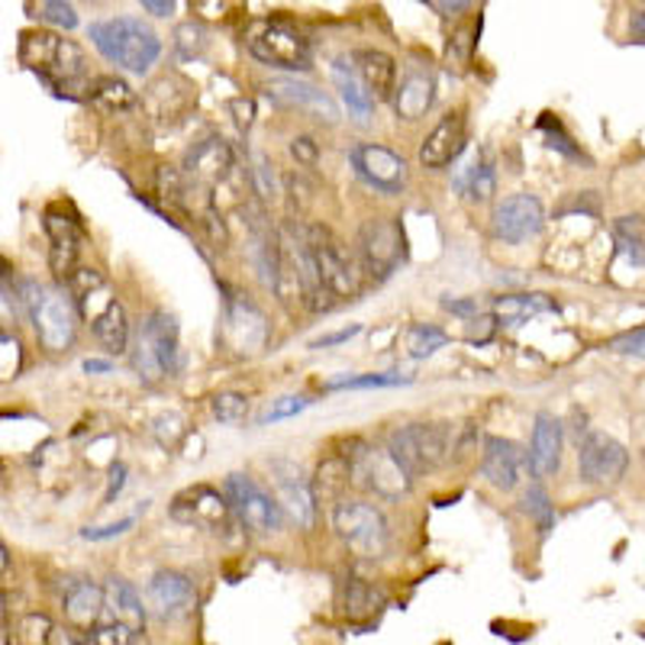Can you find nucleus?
I'll use <instances>...</instances> for the list:
<instances>
[{
    "label": "nucleus",
    "instance_id": "nucleus-1",
    "mask_svg": "<svg viewBox=\"0 0 645 645\" xmlns=\"http://www.w3.org/2000/svg\"><path fill=\"white\" fill-rule=\"evenodd\" d=\"M91 42L107 62L133 75H146L162 56V36L139 17L97 20L91 23Z\"/></svg>",
    "mask_w": 645,
    "mask_h": 645
},
{
    "label": "nucleus",
    "instance_id": "nucleus-2",
    "mask_svg": "<svg viewBox=\"0 0 645 645\" xmlns=\"http://www.w3.org/2000/svg\"><path fill=\"white\" fill-rule=\"evenodd\" d=\"M20 62L59 94L75 91L78 81H85V75H88V59H85L81 46H75L71 39L56 36V32H23L20 36Z\"/></svg>",
    "mask_w": 645,
    "mask_h": 645
},
{
    "label": "nucleus",
    "instance_id": "nucleus-3",
    "mask_svg": "<svg viewBox=\"0 0 645 645\" xmlns=\"http://www.w3.org/2000/svg\"><path fill=\"white\" fill-rule=\"evenodd\" d=\"M133 369L146 381L158 384L178 371V323L172 313L153 310L133 345Z\"/></svg>",
    "mask_w": 645,
    "mask_h": 645
},
{
    "label": "nucleus",
    "instance_id": "nucleus-4",
    "mask_svg": "<svg viewBox=\"0 0 645 645\" xmlns=\"http://www.w3.org/2000/svg\"><path fill=\"white\" fill-rule=\"evenodd\" d=\"M355 258L362 265V275H369L374 284L394 275L407 258V240L398 219L391 216L365 219L355 236Z\"/></svg>",
    "mask_w": 645,
    "mask_h": 645
},
{
    "label": "nucleus",
    "instance_id": "nucleus-5",
    "mask_svg": "<svg viewBox=\"0 0 645 645\" xmlns=\"http://www.w3.org/2000/svg\"><path fill=\"white\" fill-rule=\"evenodd\" d=\"M333 529L336 536L362 558H384L391 549V529L384 514L365 500H336L333 504Z\"/></svg>",
    "mask_w": 645,
    "mask_h": 645
},
{
    "label": "nucleus",
    "instance_id": "nucleus-6",
    "mask_svg": "<svg viewBox=\"0 0 645 645\" xmlns=\"http://www.w3.org/2000/svg\"><path fill=\"white\" fill-rule=\"evenodd\" d=\"M345 456H349V465H352V485H359L362 491H371L381 500H398L400 493L410 491L413 478L391 456V449L352 439V452H345Z\"/></svg>",
    "mask_w": 645,
    "mask_h": 645
},
{
    "label": "nucleus",
    "instance_id": "nucleus-7",
    "mask_svg": "<svg viewBox=\"0 0 645 645\" xmlns=\"http://www.w3.org/2000/svg\"><path fill=\"white\" fill-rule=\"evenodd\" d=\"M391 456L407 468L410 478L436 471L449 456V427L442 423H410L388 436Z\"/></svg>",
    "mask_w": 645,
    "mask_h": 645
},
{
    "label": "nucleus",
    "instance_id": "nucleus-8",
    "mask_svg": "<svg viewBox=\"0 0 645 645\" xmlns=\"http://www.w3.org/2000/svg\"><path fill=\"white\" fill-rule=\"evenodd\" d=\"M223 493L236 514V522L248 536H272L284 526V507L272 493H265L248 475H229L223 481Z\"/></svg>",
    "mask_w": 645,
    "mask_h": 645
},
{
    "label": "nucleus",
    "instance_id": "nucleus-9",
    "mask_svg": "<svg viewBox=\"0 0 645 645\" xmlns=\"http://www.w3.org/2000/svg\"><path fill=\"white\" fill-rule=\"evenodd\" d=\"M30 323L32 330H36V339L42 342V349L65 352L78 339V323H81L78 301L71 297L68 287H46L42 301L32 307Z\"/></svg>",
    "mask_w": 645,
    "mask_h": 645
},
{
    "label": "nucleus",
    "instance_id": "nucleus-10",
    "mask_svg": "<svg viewBox=\"0 0 645 645\" xmlns=\"http://www.w3.org/2000/svg\"><path fill=\"white\" fill-rule=\"evenodd\" d=\"M248 52L277 71H310L313 65L310 39L291 30L287 23H258L248 36Z\"/></svg>",
    "mask_w": 645,
    "mask_h": 645
},
{
    "label": "nucleus",
    "instance_id": "nucleus-11",
    "mask_svg": "<svg viewBox=\"0 0 645 645\" xmlns=\"http://www.w3.org/2000/svg\"><path fill=\"white\" fill-rule=\"evenodd\" d=\"M629 468L626 446L610 432H587L578 442V478L590 488H614Z\"/></svg>",
    "mask_w": 645,
    "mask_h": 645
},
{
    "label": "nucleus",
    "instance_id": "nucleus-12",
    "mask_svg": "<svg viewBox=\"0 0 645 645\" xmlns=\"http://www.w3.org/2000/svg\"><path fill=\"white\" fill-rule=\"evenodd\" d=\"M304 226H307L310 246L316 252V262H320L326 287L336 294L339 301L355 297L359 287H362V265H355L352 252L342 246L326 226H313V223H304Z\"/></svg>",
    "mask_w": 645,
    "mask_h": 645
},
{
    "label": "nucleus",
    "instance_id": "nucleus-13",
    "mask_svg": "<svg viewBox=\"0 0 645 645\" xmlns=\"http://www.w3.org/2000/svg\"><path fill=\"white\" fill-rule=\"evenodd\" d=\"M349 162L355 168V175L378 194L384 197H394L400 194L407 182H410V168L398 153H391L388 146H378V143H359L352 146Z\"/></svg>",
    "mask_w": 645,
    "mask_h": 645
},
{
    "label": "nucleus",
    "instance_id": "nucleus-14",
    "mask_svg": "<svg viewBox=\"0 0 645 645\" xmlns=\"http://www.w3.org/2000/svg\"><path fill=\"white\" fill-rule=\"evenodd\" d=\"M543 223H546V211L536 194H510L491 214L493 236L507 246H520L526 240L539 236Z\"/></svg>",
    "mask_w": 645,
    "mask_h": 645
},
{
    "label": "nucleus",
    "instance_id": "nucleus-15",
    "mask_svg": "<svg viewBox=\"0 0 645 645\" xmlns=\"http://www.w3.org/2000/svg\"><path fill=\"white\" fill-rule=\"evenodd\" d=\"M172 517L178 522H187V526L211 529V532H223V529H229V522L236 520L226 493H219L211 485L185 488L172 500Z\"/></svg>",
    "mask_w": 645,
    "mask_h": 645
},
{
    "label": "nucleus",
    "instance_id": "nucleus-16",
    "mask_svg": "<svg viewBox=\"0 0 645 645\" xmlns=\"http://www.w3.org/2000/svg\"><path fill=\"white\" fill-rule=\"evenodd\" d=\"M146 604H149V614L158 616L162 623H172V619H182V616L194 610L197 587H194L190 575H185V571L162 568L146 584Z\"/></svg>",
    "mask_w": 645,
    "mask_h": 645
},
{
    "label": "nucleus",
    "instance_id": "nucleus-17",
    "mask_svg": "<svg viewBox=\"0 0 645 645\" xmlns=\"http://www.w3.org/2000/svg\"><path fill=\"white\" fill-rule=\"evenodd\" d=\"M223 336L240 355H258L268 342L265 313L252 301H246L243 294H229L226 297V313H223Z\"/></svg>",
    "mask_w": 645,
    "mask_h": 645
},
{
    "label": "nucleus",
    "instance_id": "nucleus-18",
    "mask_svg": "<svg viewBox=\"0 0 645 645\" xmlns=\"http://www.w3.org/2000/svg\"><path fill=\"white\" fill-rule=\"evenodd\" d=\"M526 452L514 439L504 436H488L485 439V452H481V475L485 481L497 488V491H514L526 475Z\"/></svg>",
    "mask_w": 645,
    "mask_h": 645
},
{
    "label": "nucleus",
    "instance_id": "nucleus-19",
    "mask_svg": "<svg viewBox=\"0 0 645 645\" xmlns=\"http://www.w3.org/2000/svg\"><path fill=\"white\" fill-rule=\"evenodd\" d=\"M275 481L277 488H281L284 514L297 522L301 529H310L313 517H316V493H313V485L304 478V471L297 465H291V461H277Z\"/></svg>",
    "mask_w": 645,
    "mask_h": 645
},
{
    "label": "nucleus",
    "instance_id": "nucleus-20",
    "mask_svg": "<svg viewBox=\"0 0 645 645\" xmlns=\"http://www.w3.org/2000/svg\"><path fill=\"white\" fill-rule=\"evenodd\" d=\"M233 165H236L233 149L223 139L211 136L185 155V178L194 187H214L233 172Z\"/></svg>",
    "mask_w": 645,
    "mask_h": 645
},
{
    "label": "nucleus",
    "instance_id": "nucleus-21",
    "mask_svg": "<svg viewBox=\"0 0 645 645\" xmlns=\"http://www.w3.org/2000/svg\"><path fill=\"white\" fill-rule=\"evenodd\" d=\"M268 97L281 104V107H297V110H307L316 120H326V124H336L339 120V107L336 100L330 94H323L320 88H313L301 78H277V81H268Z\"/></svg>",
    "mask_w": 645,
    "mask_h": 645
},
{
    "label": "nucleus",
    "instance_id": "nucleus-22",
    "mask_svg": "<svg viewBox=\"0 0 645 645\" xmlns=\"http://www.w3.org/2000/svg\"><path fill=\"white\" fill-rule=\"evenodd\" d=\"M465 143H468L465 117H461V114H449V117H442L439 124L432 126V133L423 139V146H420V165L439 172V168L452 165V162L465 153Z\"/></svg>",
    "mask_w": 645,
    "mask_h": 645
},
{
    "label": "nucleus",
    "instance_id": "nucleus-23",
    "mask_svg": "<svg viewBox=\"0 0 645 645\" xmlns=\"http://www.w3.org/2000/svg\"><path fill=\"white\" fill-rule=\"evenodd\" d=\"M561 446H565V432H561V420L543 410L536 413V427H532V442H529V468L536 478H553L561 465Z\"/></svg>",
    "mask_w": 645,
    "mask_h": 645
},
{
    "label": "nucleus",
    "instance_id": "nucleus-24",
    "mask_svg": "<svg viewBox=\"0 0 645 645\" xmlns=\"http://www.w3.org/2000/svg\"><path fill=\"white\" fill-rule=\"evenodd\" d=\"M46 233H49V268L59 281L78 272V255H81V229L71 216L46 214Z\"/></svg>",
    "mask_w": 645,
    "mask_h": 645
},
{
    "label": "nucleus",
    "instance_id": "nucleus-25",
    "mask_svg": "<svg viewBox=\"0 0 645 645\" xmlns=\"http://www.w3.org/2000/svg\"><path fill=\"white\" fill-rule=\"evenodd\" d=\"M59 600H62L68 623H75V626H88L91 629L94 623L100 619V614H104V587L91 582V578H81V575L62 578Z\"/></svg>",
    "mask_w": 645,
    "mask_h": 645
},
{
    "label": "nucleus",
    "instance_id": "nucleus-26",
    "mask_svg": "<svg viewBox=\"0 0 645 645\" xmlns=\"http://www.w3.org/2000/svg\"><path fill=\"white\" fill-rule=\"evenodd\" d=\"M104 614H107V619L126 623V626H133V629H146L149 604H143L139 590L126 582V578L110 575L107 584H104Z\"/></svg>",
    "mask_w": 645,
    "mask_h": 645
},
{
    "label": "nucleus",
    "instance_id": "nucleus-27",
    "mask_svg": "<svg viewBox=\"0 0 645 645\" xmlns=\"http://www.w3.org/2000/svg\"><path fill=\"white\" fill-rule=\"evenodd\" d=\"M352 65L362 78V85L369 88L374 100H388L398 91V62L381 52V49H359L352 52Z\"/></svg>",
    "mask_w": 645,
    "mask_h": 645
},
{
    "label": "nucleus",
    "instance_id": "nucleus-28",
    "mask_svg": "<svg viewBox=\"0 0 645 645\" xmlns=\"http://www.w3.org/2000/svg\"><path fill=\"white\" fill-rule=\"evenodd\" d=\"M493 187H497V168H493V158L488 149H478L465 165H459V172H456V190H459L465 201L485 204V201L493 197Z\"/></svg>",
    "mask_w": 645,
    "mask_h": 645
},
{
    "label": "nucleus",
    "instance_id": "nucleus-29",
    "mask_svg": "<svg viewBox=\"0 0 645 645\" xmlns=\"http://www.w3.org/2000/svg\"><path fill=\"white\" fill-rule=\"evenodd\" d=\"M330 75H333V85H336L342 104L349 107V117H355L359 124H365L371 117L374 97H371L369 88L362 85V78H359V71H355L352 59H336L333 68H330Z\"/></svg>",
    "mask_w": 645,
    "mask_h": 645
},
{
    "label": "nucleus",
    "instance_id": "nucleus-30",
    "mask_svg": "<svg viewBox=\"0 0 645 645\" xmlns=\"http://www.w3.org/2000/svg\"><path fill=\"white\" fill-rule=\"evenodd\" d=\"M388 604V594L378 584L365 582L359 575H349L339 587V610L349 619H369Z\"/></svg>",
    "mask_w": 645,
    "mask_h": 645
},
{
    "label": "nucleus",
    "instance_id": "nucleus-31",
    "mask_svg": "<svg viewBox=\"0 0 645 645\" xmlns=\"http://www.w3.org/2000/svg\"><path fill=\"white\" fill-rule=\"evenodd\" d=\"M432 107V78L427 71L413 68L403 75L400 88L394 91V110L400 120H420Z\"/></svg>",
    "mask_w": 645,
    "mask_h": 645
},
{
    "label": "nucleus",
    "instance_id": "nucleus-32",
    "mask_svg": "<svg viewBox=\"0 0 645 645\" xmlns=\"http://www.w3.org/2000/svg\"><path fill=\"white\" fill-rule=\"evenodd\" d=\"M94 339L110 352V355H124L129 352V316L120 301H107V307L94 316Z\"/></svg>",
    "mask_w": 645,
    "mask_h": 645
},
{
    "label": "nucleus",
    "instance_id": "nucleus-33",
    "mask_svg": "<svg viewBox=\"0 0 645 645\" xmlns=\"http://www.w3.org/2000/svg\"><path fill=\"white\" fill-rule=\"evenodd\" d=\"M85 91H88V100H91L94 107H100V110H107V114H129V110L139 104L136 91L126 85L124 78H114V75L91 78V81L85 85Z\"/></svg>",
    "mask_w": 645,
    "mask_h": 645
},
{
    "label": "nucleus",
    "instance_id": "nucleus-34",
    "mask_svg": "<svg viewBox=\"0 0 645 645\" xmlns=\"http://www.w3.org/2000/svg\"><path fill=\"white\" fill-rule=\"evenodd\" d=\"M493 316L510 323V326H520L526 320L539 316V313H555V301L549 294H504V297H493Z\"/></svg>",
    "mask_w": 645,
    "mask_h": 645
},
{
    "label": "nucleus",
    "instance_id": "nucleus-35",
    "mask_svg": "<svg viewBox=\"0 0 645 645\" xmlns=\"http://www.w3.org/2000/svg\"><path fill=\"white\" fill-rule=\"evenodd\" d=\"M349 481H352V465H349V456L342 452V456H330V459L320 461V468H316V475H313V493H316V500H342V491L349 488Z\"/></svg>",
    "mask_w": 645,
    "mask_h": 645
},
{
    "label": "nucleus",
    "instance_id": "nucleus-36",
    "mask_svg": "<svg viewBox=\"0 0 645 645\" xmlns=\"http://www.w3.org/2000/svg\"><path fill=\"white\" fill-rule=\"evenodd\" d=\"M614 243L633 268H645V216L633 214L614 219Z\"/></svg>",
    "mask_w": 645,
    "mask_h": 645
},
{
    "label": "nucleus",
    "instance_id": "nucleus-37",
    "mask_svg": "<svg viewBox=\"0 0 645 645\" xmlns=\"http://www.w3.org/2000/svg\"><path fill=\"white\" fill-rule=\"evenodd\" d=\"M88 645H153L146 629H133L126 623L117 619H97L91 629H88Z\"/></svg>",
    "mask_w": 645,
    "mask_h": 645
},
{
    "label": "nucleus",
    "instance_id": "nucleus-38",
    "mask_svg": "<svg viewBox=\"0 0 645 645\" xmlns=\"http://www.w3.org/2000/svg\"><path fill=\"white\" fill-rule=\"evenodd\" d=\"M446 345H449V333L432 326V323H413L407 330V349H410L413 359H430V355H436Z\"/></svg>",
    "mask_w": 645,
    "mask_h": 645
},
{
    "label": "nucleus",
    "instance_id": "nucleus-39",
    "mask_svg": "<svg viewBox=\"0 0 645 645\" xmlns=\"http://www.w3.org/2000/svg\"><path fill=\"white\" fill-rule=\"evenodd\" d=\"M398 384H410L407 374H398V371H381V374H355V378H339V381H330L326 391H365V388H398Z\"/></svg>",
    "mask_w": 645,
    "mask_h": 645
},
{
    "label": "nucleus",
    "instance_id": "nucleus-40",
    "mask_svg": "<svg viewBox=\"0 0 645 645\" xmlns=\"http://www.w3.org/2000/svg\"><path fill=\"white\" fill-rule=\"evenodd\" d=\"M211 410H214V417L223 427H240V423H246L248 417V398L240 391H219L211 400Z\"/></svg>",
    "mask_w": 645,
    "mask_h": 645
},
{
    "label": "nucleus",
    "instance_id": "nucleus-41",
    "mask_svg": "<svg viewBox=\"0 0 645 645\" xmlns=\"http://www.w3.org/2000/svg\"><path fill=\"white\" fill-rule=\"evenodd\" d=\"M522 510L532 517L536 522V529H539V536H549L555 529V507L553 500H549V493L543 491L539 485H532L526 497H522Z\"/></svg>",
    "mask_w": 645,
    "mask_h": 645
},
{
    "label": "nucleus",
    "instance_id": "nucleus-42",
    "mask_svg": "<svg viewBox=\"0 0 645 645\" xmlns=\"http://www.w3.org/2000/svg\"><path fill=\"white\" fill-rule=\"evenodd\" d=\"M539 129L546 133V146L549 149H555V153H561L565 158H571V162H584V165H590V158L571 143V136L561 129V124L558 120H553V117H546V120H539Z\"/></svg>",
    "mask_w": 645,
    "mask_h": 645
},
{
    "label": "nucleus",
    "instance_id": "nucleus-43",
    "mask_svg": "<svg viewBox=\"0 0 645 645\" xmlns=\"http://www.w3.org/2000/svg\"><path fill=\"white\" fill-rule=\"evenodd\" d=\"M56 633L59 629L52 626L49 616H23V623H20V645H56Z\"/></svg>",
    "mask_w": 645,
    "mask_h": 645
},
{
    "label": "nucleus",
    "instance_id": "nucleus-44",
    "mask_svg": "<svg viewBox=\"0 0 645 645\" xmlns=\"http://www.w3.org/2000/svg\"><path fill=\"white\" fill-rule=\"evenodd\" d=\"M39 17L59 30H75L78 27V13L71 7V0H39Z\"/></svg>",
    "mask_w": 645,
    "mask_h": 645
},
{
    "label": "nucleus",
    "instance_id": "nucleus-45",
    "mask_svg": "<svg viewBox=\"0 0 645 645\" xmlns=\"http://www.w3.org/2000/svg\"><path fill=\"white\" fill-rule=\"evenodd\" d=\"M313 400L310 398H297V394H291V398H277L272 400V407L258 417V427H268V423H281V420H291V417H297L301 410H307Z\"/></svg>",
    "mask_w": 645,
    "mask_h": 645
},
{
    "label": "nucleus",
    "instance_id": "nucleus-46",
    "mask_svg": "<svg viewBox=\"0 0 645 645\" xmlns=\"http://www.w3.org/2000/svg\"><path fill=\"white\" fill-rule=\"evenodd\" d=\"M175 46H178L182 59H194V56H201L204 46H207V30H204L201 23H185V27H178V32H175Z\"/></svg>",
    "mask_w": 645,
    "mask_h": 645
},
{
    "label": "nucleus",
    "instance_id": "nucleus-47",
    "mask_svg": "<svg viewBox=\"0 0 645 645\" xmlns=\"http://www.w3.org/2000/svg\"><path fill=\"white\" fill-rule=\"evenodd\" d=\"M65 287L71 291L75 301H85V297H91L97 287H104V275L97 268H78L75 275L65 281Z\"/></svg>",
    "mask_w": 645,
    "mask_h": 645
},
{
    "label": "nucleus",
    "instance_id": "nucleus-48",
    "mask_svg": "<svg viewBox=\"0 0 645 645\" xmlns=\"http://www.w3.org/2000/svg\"><path fill=\"white\" fill-rule=\"evenodd\" d=\"M610 352H619V355H636V359H645V326L639 330H629V333H619L607 342Z\"/></svg>",
    "mask_w": 645,
    "mask_h": 645
},
{
    "label": "nucleus",
    "instance_id": "nucleus-49",
    "mask_svg": "<svg viewBox=\"0 0 645 645\" xmlns=\"http://www.w3.org/2000/svg\"><path fill=\"white\" fill-rule=\"evenodd\" d=\"M133 517H126L120 522H110V526H88V529H81V539H91V543H104V539H114V536H124L133 529Z\"/></svg>",
    "mask_w": 645,
    "mask_h": 645
},
{
    "label": "nucleus",
    "instance_id": "nucleus-50",
    "mask_svg": "<svg viewBox=\"0 0 645 645\" xmlns=\"http://www.w3.org/2000/svg\"><path fill=\"white\" fill-rule=\"evenodd\" d=\"M252 182L258 187L262 197H272V165L265 155H255V165H252Z\"/></svg>",
    "mask_w": 645,
    "mask_h": 645
},
{
    "label": "nucleus",
    "instance_id": "nucleus-51",
    "mask_svg": "<svg viewBox=\"0 0 645 645\" xmlns=\"http://www.w3.org/2000/svg\"><path fill=\"white\" fill-rule=\"evenodd\" d=\"M291 155L297 158V165H316V158H320V149H316V143L310 139V136H297V139H291Z\"/></svg>",
    "mask_w": 645,
    "mask_h": 645
},
{
    "label": "nucleus",
    "instance_id": "nucleus-52",
    "mask_svg": "<svg viewBox=\"0 0 645 645\" xmlns=\"http://www.w3.org/2000/svg\"><path fill=\"white\" fill-rule=\"evenodd\" d=\"M362 333V326L355 323V326H345V330H339V333H330V336H320L310 342V349H333V345H342V342H349V339H355Z\"/></svg>",
    "mask_w": 645,
    "mask_h": 645
},
{
    "label": "nucleus",
    "instance_id": "nucleus-53",
    "mask_svg": "<svg viewBox=\"0 0 645 645\" xmlns=\"http://www.w3.org/2000/svg\"><path fill=\"white\" fill-rule=\"evenodd\" d=\"M442 310H449V313H456V316H478V313H481V304H478L475 297H468V301L442 297Z\"/></svg>",
    "mask_w": 645,
    "mask_h": 645
},
{
    "label": "nucleus",
    "instance_id": "nucleus-54",
    "mask_svg": "<svg viewBox=\"0 0 645 645\" xmlns=\"http://www.w3.org/2000/svg\"><path fill=\"white\" fill-rule=\"evenodd\" d=\"M139 7H143L146 13L158 17V20H165V17L175 13V0H139Z\"/></svg>",
    "mask_w": 645,
    "mask_h": 645
},
{
    "label": "nucleus",
    "instance_id": "nucleus-55",
    "mask_svg": "<svg viewBox=\"0 0 645 645\" xmlns=\"http://www.w3.org/2000/svg\"><path fill=\"white\" fill-rule=\"evenodd\" d=\"M229 107L236 110V124L246 133L248 126H252V117H255V104H252V100H233Z\"/></svg>",
    "mask_w": 645,
    "mask_h": 645
},
{
    "label": "nucleus",
    "instance_id": "nucleus-56",
    "mask_svg": "<svg viewBox=\"0 0 645 645\" xmlns=\"http://www.w3.org/2000/svg\"><path fill=\"white\" fill-rule=\"evenodd\" d=\"M124 478H126V468L124 465H114V475H110V488H107V497H104V504H110L117 493L124 491Z\"/></svg>",
    "mask_w": 645,
    "mask_h": 645
},
{
    "label": "nucleus",
    "instance_id": "nucleus-57",
    "mask_svg": "<svg viewBox=\"0 0 645 645\" xmlns=\"http://www.w3.org/2000/svg\"><path fill=\"white\" fill-rule=\"evenodd\" d=\"M629 36H633L636 42H645V10L633 13V20H629Z\"/></svg>",
    "mask_w": 645,
    "mask_h": 645
},
{
    "label": "nucleus",
    "instance_id": "nucleus-58",
    "mask_svg": "<svg viewBox=\"0 0 645 645\" xmlns=\"http://www.w3.org/2000/svg\"><path fill=\"white\" fill-rule=\"evenodd\" d=\"M436 3H439V7H442L446 13H461V10H468V7H471L475 0H436Z\"/></svg>",
    "mask_w": 645,
    "mask_h": 645
},
{
    "label": "nucleus",
    "instance_id": "nucleus-59",
    "mask_svg": "<svg viewBox=\"0 0 645 645\" xmlns=\"http://www.w3.org/2000/svg\"><path fill=\"white\" fill-rule=\"evenodd\" d=\"M85 371H88V374H107V371H114V365H110V362H100V359H88Z\"/></svg>",
    "mask_w": 645,
    "mask_h": 645
},
{
    "label": "nucleus",
    "instance_id": "nucleus-60",
    "mask_svg": "<svg viewBox=\"0 0 645 645\" xmlns=\"http://www.w3.org/2000/svg\"><path fill=\"white\" fill-rule=\"evenodd\" d=\"M85 3H97V0H85Z\"/></svg>",
    "mask_w": 645,
    "mask_h": 645
}]
</instances>
